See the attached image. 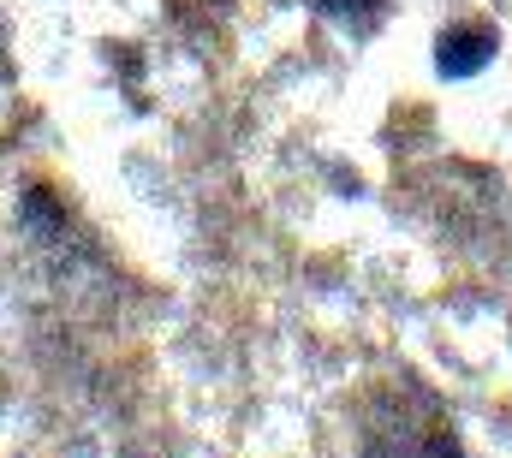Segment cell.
Segmentation results:
<instances>
[{
	"instance_id": "6da1fadb",
	"label": "cell",
	"mask_w": 512,
	"mask_h": 458,
	"mask_svg": "<svg viewBox=\"0 0 512 458\" xmlns=\"http://www.w3.org/2000/svg\"><path fill=\"white\" fill-rule=\"evenodd\" d=\"M358 458H465L453 417L417 381H387L364 399Z\"/></svg>"
},
{
	"instance_id": "7a4b0ae2",
	"label": "cell",
	"mask_w": 512,
	"mask_h": 458,
	"mask_svg": "<svg viewBox=\"0 0 512 458\" xmlns=\"http://www.w3.org/2000/svg\"><path fill=\"white\" fill-rule=\"evenodd\" d=\"M495 60V30L489 24H453L435 36V66L441 78H477Z\"/></svg>"
},
{
	"instance_id": "3957f363",
	"label": "cell",
	"mask_w": 512,
	"mask_h": 458,
	"mask_svg": "<svg viewBox=\"0 0 512 458\" xmlns=\"http://www.w3.org/2000/svg\"><path fill=\"white\" fill-rule=\"evenodd\" d=\"M387 6H393V0H310V12H322L328 24H340V30H358V36H370V30L382 24Z\"/></svg>"
}]
</instances>
